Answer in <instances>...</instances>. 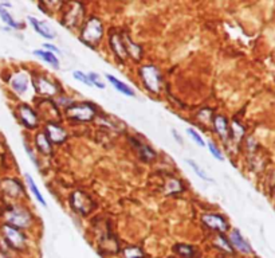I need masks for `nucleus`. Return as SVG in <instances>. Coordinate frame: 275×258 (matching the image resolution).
<instances>
[{
	"label": "nucleus",
	"instance_id": "1",
	"mask_svg": "<svg viewBox=\"0 0 275 258\" xmlns=\"http://www.w3.org/2000/svg\"><path fill=\"white\" fill-rule=\"evenodd\" d=\"M140 75L143 80L145 88L152 93H158L161 89V74L158 71L157 67H154L153 64L143 66L140 69Z\"/></svg>",
	"mask_w": 275,
	"mask_h": 258
},
{
	"label": "nucleus",
	"instance_id": "2",
	"mask_svg": "<svg viewBox=\"0 0 275 258\" xmlns=\"http://www.w3.org/2000/svg\"><path fill=\"white\" fill-rule=\"evenodd\" d=\"M101 38H102V25L97 18H92L85 25L81 34V40L89 46H95Z\"/></svg>",
	"mask_w": 275,
	"mask_h": 258
},
{
	"label": "nucleus",
	"instance_id": "3",
	"mask_svg": "<svg viewBox=\"0 0 275 258\" xmlns=\"http://www.w3.org/2000/svg\"><path fill=\"white\" fill-rule=\"evenodd\" d=\"M70 202H71V207L74 209V211L81 214V215H88L93 210V200L90 199L88 194L82 193V191H75L71 195Z\"/></svg>",
	"mask_w": 275,
	"mask_h": 258
},
{
	"label": "nucleus",
	"instance_id": "4",
	"mask_svg": "<svg viewBox=\"0 0 275 258\" xmlns=\"http://www.w3.org/2000/svg\"><path fill=\"white\" fill-rule=\"evenodd\" d=\"M3 234H4L5 241L10 245L11 249L22 250V249L26 248V237L25 234L20 233L19 228L7 225L3 227Z\"/></svg>",
	"mask_w": 275,
	"mask_h": 258
},
{
	"label": "nucleus",
	"instance_id": "5",
	"mask_svg": "<svg viewBox=\"0 0 275 258\" xmlns=\"http://www.w3.org/2000/svg\"><path fill=\"white\" fill-rule=\"evenodd\" d=\"M67 114L74 120L78 121H90L95 116V108L92 104H78L70 106Z\"/></svg>",
	"mask_w": 275,
	"mask_h": 258
},
{
	"label": "nucleus",
	"instance_id": "6",
	"mask_svg": "<svg viewBox=\"0 0 275 258\" xmlns=\"http://www.w3.org/2000/svg\"><path fill=\"white\" fill-rule=\"evenodd\" d=\"M84 16V5L81 3H71L70 8L63 15V25L66 27H77L81 23V19Z\"/></svg>",
	"mask_w": 275,
	"mask_h": 258
},
{
	"label": "nucleus",
	"instance_id": "7",
	"mask_svg": "<svg viewBox=\"0 0 275 258\" xmlns=\"http://www.w3.org/2000/svg\"><path fill=\"white\" fill-rule=\"evenodd\" d=\"M7 221L14 227H27L31 222V215L23 209H12L7 213Z\"/></svg>",
	"mask_w": 275,
	"mask_h": 258
},
{
	"label": "nucleus",
	"instance_id": "8",
	"mask_svg": "<svg viewBox=\"0 0 275 258\" xmlns=\"http://www.w3.org/2000/svg\"><path fill=\"white\" fill-rule=\"evenodd\" d=\"M202 221L207 227L219 231L220 234L226 233L228 230V224L226 222V219L220 215H217V214H206V215H203Z\"/></svg>",
	"mask_w": 275,
	"mask_h": 258
},
{
	"label": "nucleus",
	"instance_id": "9",
	"mask_svg": "<svg viewBox=\"0 0 275 258\" xmlns=\"http://www.w3.org/2000/svg\"><path fill=\"white\" fill-rule=\"evenodd\" d=\"M230 243L234 249H236L238 252H241L243 254H251L252 249H251L250 243L247 242L246 239L242 237L241 231L235 228L231 231V237H230Z\"/></svg>",
	"mask_w": 275,
	"mask_h": 258
},
{
	"label": "nucleus",
	"instance_id": "10",
	"mask_svg": "<svg viewBox=\"0 0 275 258\" xmlns=\"http://www.w3.org/2000/svg\"><path fill=\"white\" fill-rule=\"evenodd\" d=\"M34 86L42 96H54L57 93V86L44 77H35Z\"/></svg>",
	"mask_w": 275,
	"mask_h": 258
},
{
	"label": "nucleus",
	"instance_id": "11",
	"mask_svg": "<svg viewBox=\"0 0 275 258\" xmlns=\"http://www.w3.org/2000/svg\"><path fill=\"white\" fill-rule=\"evenodd\" d=\"M19 116L22 123H23L27 128H35V127L38 125V117H36L34 110L31 109V108H29V106L22 105L19 108Z\"/></svg>",
	"mask_w": 275,
	"mask_h": 258
},
{
	"label": "nucleus",
	"instance_id": "12",
	"mask_svg": "<svg viewBox=\"0 0 275 258\" xmlns=\"http://www.w3.org/2000/svg\"><path fill=\"white\" fill-rule=\"evenodd\" d=\"M47 137L51 143H57V144H61L63 143L66 137H67V133L62 127H59L57 124H49L47 125Z\"/></svg>",
	"mask_w": 275,
	"mask_h": 258
},
{
	"label": "nucleus",
	"instance_id": "13",
	"mask_svg": "<svg viewBox=\"0 0 275 258\" xmlns=\"http://www.w3.org/2000/svg\"><path fill=\"white\" fill-rule=\"evenodd\" d=\"M29 22L32 25L35 31H36L38 34L42 35L43 38H46V39H54L55 38L54 31L51 30L44 22H40V20H38L36 18H34V16H29Z\"/></svg>",
	"mask_w": 275,
	"mask_h": 258
},
{
	"label": "nucleus",
	"instance_id": "14",
	"mask_svg": "<svg viewBox=\"0 0 275 258\" xmlns=\"http://www.w3.org/2000/svg\"><path fill=\"white\" fill-rule=\"evenodd\" d=\"M122 36V42H123V46H125V51H126V54L130 55L133 60L134 61H138L141 58V54H143V50L138 45H136L134 42H132V39L129 38L128 35H121Z\"/></svg>",
	"mask_w": 275,
	"mask_h": 258
},
{
	"label": "nucleus",
	"instance_id": "15",
	"mask_svg": "<svg viewBox=\"0 0 275 258\" xmlns=\"http://www.w3.org/2000/svg\"><path fill=\"white\" fill-rule=\"evenodd\" d=\"M110 46H112V49H113L114 54L117 55L118 58L121 61H123L128 54H126V51H125V46H123V42H122V36L118 34H113L110 36Z\"/></svg>",
	"mask_w": 275,
	"mask_h": 258
},
{
	"label": "nucleus",
	"instance_id": "16",
	"mask_svg": "<svg viewBox=\"0 0 275 258\" xmlns=\"http://www.w3.org/2000/svg\"><path fill=\"white\" fill-rule=\"evenodd\" d=\"M173 252L177 257L180 258H196L197 250L191 245H185V243H177L173 246Z\"/></svg>",
	"mask_w": 275,
	"mask_h": 258
},
{
	"label": "nucleus",
	"instance_id": "17",
	"mask_svg": "<svg viewBox=\"0 0 275 258\" xmlns=\"http://www.w3.org/2000/svg\"><path fill=\"white\" fill-rule=\"evenodd\" d=\"M27 86H29V78H27V75L23 74V73L14 75V77L11 78V88H12L16 93H19V95H23V93H25L26 90H27Z\"/></svg>",
	"mask_w": 275,
	"mask_h": 258
},
{
	"label": "nucleus",
	"instance_id": "18",
	"mask_svg": "<svg viewBox=\"0 0 275 258\" xmlns=\"http://www.w3.org/2000/svg\"><path fill=\"white\" fill-rule=\"evenodd\" d=\"M214 127L215 130L217 132V134L220 136L221 139H227V134H228V125H227V120L221 116H217L214 120Z\"/></svg>",
	"mask_w": 275,
	"mask_h": 258
},
{
	"label": "nucleus",
	"instance_id": "19",
	"mask_svg": "<svg viewBox=\"0 0 275 258\" xmlns=\"http://www.w3.org/2000/svg\"><path fill=\"white\" fill-rule=\"evenodd\" d=\"M132 140H133V143L136 144V147H137V151H138V154H140V156H141V159L145 160V161H151V160L156 158V154H154V152H153L152 149L149 148V147L141 144V143H138V141H136L134 139H132Z\"/></svg>",
	"mask_w": 275,
	"mask_h": 258
},
{
	"label": "nucleus",
	"instance_id": "20",
	"mask_svg": "<svg viewBox=\"0 0 275 258\" xmlns=\"http://www.w3.org/2000/svg\"><path fill=\"white\" fill-rule=\"evenodd\" d=\"M36 145H38V149L43 154L51 152V141H50L46 133H39L36 136Z\"/></svg>",
	"mask_w": 275,
	"mask_h": 258
},
{
	"label": "nucleus",
	"instance_id": "21",
	"mask_svg": "<svg viewBox=\"0 0 275 258\" xmlns=\"http://www.w3.org/2000/svg\"><path fill=\"white\" fill-rule=\"evenodd\" d=\"M108 80L112 82V85H113L116 89L120 90V92H121V93H123V95L130 96V97H133V96H134V92H133V90L129 88L128 85H125L123 82H121L120 80H117V78H114L113 75H108Z\"/></svg>",
	"mask_w": 275,
	"mask_h": 258
},
{
	"label": "nucleus",
	"instance_id": "22",
	"mask_svg": "<svg viewBox=\"0 0 275 258\" xmlns=\"http://www.w3.org/2000/svg\"><path fill=\"white\" fill-rule=\"evenodd\" d=\"M143 249L138 246H128L122 250V258H144Z\"/></svg>",
	"mask_w": 275,
	"mask_h": 258
},
{
	"label": "nucleus",
	"instance_id": "23",
	"mask_svg": "<svg viewBox=\"0 0 275 258\" xmlns=\"http://www.w3.org/2000/svg\"><path fill=\"white\" fill-rule=\"evenodd\" d=\"M35 55H38L40 58H43L46 62H49L50 64H53L55 69H58L59 67V61L57 60V57H55L53 53H49V51H42V50H35L34 51Z\"/></svg>",
	"mask_w": 275,
	"mask_h": 258
},
{
	"label": "nucleus",
	"instance_id": "24",
	"mask_svg": "<svg viewBox=\"0 0 275 258\" xmlns=\"http://www.w3.org/2000/svg\"><path fill=\"white\" fill-rule=\"evenodd\" d=\"M3 187H4L7 193L10 194L11 196H18L20 191H22L19 183L15 182V180H5V182H3Z\"/></svg>",
	"mask_w": 275,
	"mask_h": 258
},
{
	"label": "nucleus",
	"instance_id": "25",
	"mask_svg": "<svg viewBox=\"0 0 275 258\" xmlns=\"http://www.w3.org/2000/svg\"><path fill=\"white\" fill-rule=\"evenodd\" d=\"M26 180H27V183H29L30 189H31L32 194H34V195H35V198L39 200L42 206H44V207H46V206H47V204H46V200H44V198H43V196H42V194L39 193V190H38V187H36V184H35L34 179L31 178L30 175H26Z\"/></svg>",
	"mask_w": 275,
	"mask_h": 258
},
{
	"label": "nucleus",
	"instance_id": "26",
	"mask_svg": "<svg viewBox=\"0 0 275 258\" xmlns=\"http://www.w3.org/2000/svg\"><path fill=\"white\" fill-rule=\"evenodd\" d=\"M183 190V184L180 180H177V179H169L167 183V190H165V193L169 195V194H176L179 191H182Z\"/></svg>",
	"mask_w": 275,
	"mask_h": 258
},
{
	"label": "nucleus",
	"instance_id": "27",
	"mask_svg": "<svg viewBox=\"0 0 275 258\" xmlns=\"http://www.w3.org/2000/svg\"><path fill=\"white\" fill-rule=\"evenodd\" d=\"M0 18L3 19L4 23H7V25L11 26V27H14V29H19L20 27L19 23H16V22L12 19V16L10 15V12L7 10H4L3 7H0Z\"/></svg>",
	"mask_w": 275,
	"mask_h": 258
},
{
	"label": "nucleus",
	"instance_id": "28",
	"mask_svg": "<svg viewBox=\"0 0 275 258\" xmlns=\"http://www.w3.org/2000/svg\"><path fill=\"white\" fill-rule=\"evenodd\" d=\"M217 248L223 249L227 253H232L234 252V248H232L231 243H230V239H227L223 234L217 235Z\"/></svg>",
	"mask_w": 275,
	"mask_h": 258
},
{
	"label": "nucleus",
	"instance_id": "29",
	"mask_svg": "<svg viewBox=\"0 0 275 258\" xmlns=\"http://www.w3.org/2000/svg\"><path fill=\"white\" fill-rule=\"evenodd\" d=\"M187 163L191 165L192 168H193V171L196 172L197 176H200V178L204 179V180H211V178H210V176H207L206 172H204V171H203V169L200 168V167H199L195 161H193V160H187Z\"/></svg>",
	"mask_w": 275,
	"mask_h": 258
},
{
	"label": "nucleus",
	"instance_id": "30",
	"mask_svg": "<svg viewBox=\"0 0 275 258\" xmlns=\"http://www.w3.org/2000/svg\"><path fill=\"white\" fill-rule=\"evenodd\" d=\"M232 134L235 136L236 139H241L242 136L244 134V129H243V127H242L239 123H236V121L232 123Z\"/></svg>",
	"mask_w": 275,
	"mask_h": 258
},
{
	"label": "nucleus",
	"instance_id": "31",
	"mask_svg": "<svg viewBox=\"0 0 275 258\" xmlns=\"http://www.w3.org/2000/svg\"><path fill=\"white\" fill-rule=\"evenodd\" d=\"M88 77H89V81H90V84L92 85L94 84V86H97V88H99V89H103V88H105V85L99 81L98 74H95V73H90Z\"/></svg>",
	"mask_w": 275,
	"mask_h": 258
},
{
	"label": "nucleus",
	"instance_id": "32",
	"mask_svg": "<svg viewBox=\"0 0 275 258\" xmlns=\"http://www.w3.org/2000/svg\"><path fill=\"white\" fill-rule=\"evenodd\" d=\"M208 148H210V151H211V154L216 158V159L219 160H223L224 159V156H223V154H221L220 151H219V148H217L216 145L214 144V143H208Z\"/></svg>",
	"mask_w": 275,
	"mask_h": 258
},
{
	"label": "nucleus",
	"instance_id": "33",
	"mask_svg": "<svg viewBox=\"0 0 275 258\" xmlns=\"http://www.w3.org/2000/svg\"><path fill=\"white\" fill-rule=\"evenodd\" d=\"M187 133L191 136L192 139L195 140L196 141L197 144L199 145H202V147H204V141H203V139H202V136L200 134L197 133V132H195L193 129H187Z\"/></svg>",
	"mask_w": 275,
	"mask_h": 258
},
{
	"label": "nucleus",
	"instance_id": "34",
	"mask_svg": "<svg viewBox=\"0 0 275 258\" xmlns=\"http://www.w3.org/2000/svg\"><path fill=\"white\" fill-rule=\"evenodd\" d=\"M73 75H74V78L75 80H78V81H81V82H84V84H86V85H92L90 84V81H89V77L86 74H84L82 71H74L73 73Z\"/></svg>",
	"mask_w": 275,
	"mask_h": 258
},
{
	"label": "nucleus",
	"instance_id": "35",
	"mask_svg": "<svg viewBox=\"0 0 275 258\" xmlns=\"http://www.w3.org/2000/svg\"><path fill=\"white\" fill-rule=\"evenodd\" d=\"M46 47H47V49H50V50H53V51H58V49H57V47H54V46H51V45H49V43H46Z\"/></svg>",
	"mask_w": 275,
	"mask_h": 258
},
{
	"label": "nucleus",
	"instance_id": "36",
	"mask_svg": "<svg viewBox=\"0 0 275 258\" xmlns=\"http://www.w3.org/2000/svg\"><path fill=\"white\" fill-rule=\"evenodd\" d=\"M168 258H176V257H168Z\"/></svg>",
	"mask_w": 275,
	"mask_h": 258
}]
</instances>
